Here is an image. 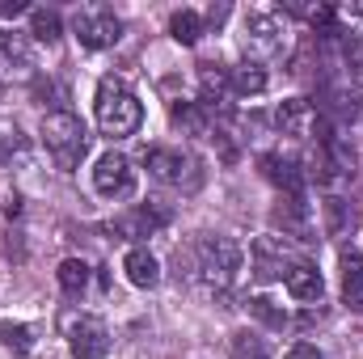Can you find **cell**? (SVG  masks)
<instances>
[{"label": "cell", "instance_id": "6da1fadb", "mask_svg": "<svg viewBox=\"0 0 363 359\" xmlns=\"http://www.w3.org/2000/svg\"><path fill=\"white\" fill-rule=\"evenodd\" d=\"M93 110H97V127H101V136H110V140H127V136H135L140 123H144V106H140V97L127 89L118 77H106V81L97 85V101H93Z\"/></svg>", "mask_w": 363, "mask_h": 359}, {"label": "cell", "instance_id": "7a4b0ae2", "mask_svg": "<svg viewBox=\"0 0 363 359\" xmlns=\"http://www.w3.org/2000/svg\"><path fill=\"white\" fill-rule=\"evenodd\" d=\"M245 267V250L233 237H203L194 245V275L211 287V292H228L237 283V275Z\"/></svg>", "mask_w": 363, "mask_h": 359}, {"label": "cell", "instance_id": "3957f363", "mask_svg": "<svg viewBox=\"0 0 363 359\" xmlns=\"http://www.w3.org/2000/svg\"><path fill=\"white\" fill-rule=\"evenodd\" d=\"M43 144H47V153L55 157V165H60L64 174H72V170L81 165L85 148H89V131H85V123H81L77 114L55 110V114L43 118Z\"/></svg>", "mask_w": 363, "mask_h": 359}, {"label": "cell", "instance_id": "277c9868", "mask_svg": "<svg viewBox=\"0 0 363 359\" xmlns=\"http://www.w3.org/2000/svg\"><path fill=\"white\" fill-rule=\"evenodd\" d=\"M241 51L250 60H267V55L283 51V21H279V13H267V9L245 13V21H241Z\"/></svg>", "mask_w": 363, "mask_h": 359}, {"label": "cell", "instance_id": "5b68a950", "mask_svg": "<svg viewBox=\"0 0 363 359\" xmlns=\"http://www.w3.org/2000/svg\"><path fill=\"white\" fill-rule=\"evenodd\" d=\"M72 34L81 38V47L101 51V47H114L123 38V21L106 4H85V9L72 13Z\"/></svg>", "mask_w": 363, "mask_h": 359}, {"label": "cell", "instance_id": "8992f818", "mask_svg": "<svg viewBox=\"0 0 363 359\" xmlns=\"http://www.w3.org/2000/svg\"><path fill=\"white\" fill-rule=\"evenodd\" d=\"M144 165H148V174H152L157 182L186 186V190L199 186V161L186 157V153H178V148H161V144H152V148H144Z\"/></svg>", "mask_w": 363, "mask_h": 359}, {"label": "cell", "instance_id": "52a82bcc", "mask_svg": "<svg viewBox=\"0 0 363 359\" xmlns=\"http://www.w3.org/2000/svg\"><path fill=\"white\" fill-rule=\"evenodd\" d=\"M279 127H283V136H296V140H317V144H325L330 140V127H325V118L317 114V106L313 101H304V97H287L283 106H279Z\"/></svg>", "mask_w": 363, "mask_h": 359}, {"label": "cell", "instance_id": "ba28073f", "mask_svg": "<svg viewBox=\"0 0 363 359\" xmlns=\"http://www.w3.org/2000/svg\"><path fill=\"white\" fill-rule=\"evenodd\" d=\"M93 190L101 199H131L135 194V170L118 153H101L93 165Z\"/></svg>", "mask_w": 363, "mask_h": 359}, {"label": "cell", "instance_id": "9c48e42d", "mask_svg": "<svg viewBox=\"0 0 363 359\" xmlns=\"http://www.w3.org/2000/svg\"><path fill=\"white\" fill-rule=\"evenodd\" d=\"M68 351L77 359H106L110 355V330L101 317H72L68 321Z\"/></svg>", "mask_w": 363, "mask_h": 359}, {"label": "cell", "instance_id": "30bf717a", "mask_svg": "<svg viewBox=\"0 0 363 359\" xmlns=\"http://www.w3.org/2000/svg\"><path fill=\"white\" fill-rule=\"evenodd\" d=\"M296 263L300 258L291 254V245L283 237H258L254 241V275L258 279H279V275H287Z\"/></svg>", "mask_w": 363, "mask_h": 359}, {"label": "cell", "instance_id": "8fae6325", "mask_svg": "<svg viewBox=\"0 0 363 359\" xmlns=\"http://www.w3.org/2000/svg\"><path fill=\"white\" fill-rule=\"evenodd\" d=\"M34 72V51L21 34H0V81L13 85V81H26Z\"/></svg>", "mask_w": 363, "mask_h": 359}, {"label": "cell", "instance_id": "7c38bea8", "mask_svg": "<svg viewBox=\"0 0 363 359\" xmlns=\"http://www.w3.org/2000/svg\"><path fill=\"white\" fill-rule=\"evenodd\" d=\"M161 224H165V211H152V207H135V211L118 216V220L110 224V233H118V237H152Z\"/></svg>", "mask_w": 363, "mask_h": 359}, {"label": "cell", "instance_id": "4fadbf2b", "mask_svg": "<svg viewBox=\"0 0 363 359\" xmlns=\"http://www.w3.org/2000/svg\"><path fill=\"white\" fill-rule=\"evenodd\" d=\"M287 279V292L296 296V300H321L325 296V283H321V270L308 267V263H296V267L283 275Z\"/></svg>", "mask_w": 363, "mask_h": 359}, {"label": "cell", "instance_id": "5bb4252c", "mask_svg": "<svg viewBox=\"0 0 363 359\" xmlns=\"http://www.w3.org/2000/svg\"><path fill=\"white\" fill-rule=\"evenodd\" d=\"M262 174H267L279 190H287L291 199H300V170H296L291 157H283V153H267V157H262Z\"/></svg>", "mask_w": 363, "mask_h": 359}, {"label": "cell", "instance_id": "9a60e30c", "mask_svg": "<svg viewBox=\"0 0 363 359\" xmlns=\"http://www.w3.org/2000/svg\"><path fill=\"white\" fill-rule=\"evenodd\" d=\"M123 270H127V279H131L135 287H157V283H161V263H157L148 250H127Z\"/></svg>", "mask_w": 363, "mask_h": 359}, {"label": "cell", "instance_id": "2e32d148", "mask_svg": "<svg viewBox=\"0 0 363 359\" xmlns=\"http://www.w3.org/2000/svg\"><path fill=\"white\" fill-rule=\"evenodd\" d=\"M0 351L9 359H26L34 351V330L21 321H0Z\"/></svg>", "mask_w": 363, "mask_h": 359}, {"label": "cell", "instance_id": "e0dca14e", "mask_svg": "<svg viewBox=\"0 0 363 359\" xmlns=\"http://www.w3.org/2000/svg\"><path fill=\"white\" fill-rule=\"evenodd\" d=\"M228 85H233V93H241V97H258V93H267V72L258 64H241V68L228 72Z\"/></svg>", "mask_w": 363, "mask_h": 359}, {"label": "cell", "instance_id": "ac0fdd59", "mask_svg": "<svg viewBox=\"0 0 363 359\" xmlns=\"http://www.w3.org/2000/svg\"><path fill=\"white\" fill-rule=\"evenodd\" d=\"M250 317H258L267 330H283L287 326V309L274 296H250Z\"/></svg>", "mask_w": 363, "mask_h": 359}, {"label": "cell", "instance_id": "d6986e66", "mask_svg": "<svg viewBox=\"0 0 363 359\" xmlns=\"http://www.w3.org/2000/svg\"><path fill=\"white\" fill-rule=\"evenodd\" d=\"M174 127H182L186 136H207V114L199 101H178L174 106Z\"/></svg>", "mask_w": 363, "mask_h": 359}, {"label": "cell", "instance_id": "ffe728a7", "mask_svg": "<svg viewBox=\"0 0 363 359\" xmlns=\"http://www.w3.org/2000/svg\"><path fill=\"white\" fill-rule=\"evenodd\" d=\"M55 275H60V287H64L68 296H81V292L89 287V267H85L81 258H64Z\"/></svg>", "mask_w": 363, "mask_h": 359}, {"label": "cell", "instance_id": "44dd1931", "mask_svg": "<svg viewBox=\"0 0 363 359\" xmlns=\"http://www.w3.org/2000/svg\"><path fill=\"white\" fill-rule=\"evenodd\" d=\"M30 34L38 43H60V13L55 9H30Z\"/></svg>", "mask_w": 363, "mask_h": 359}, {"label": "cell", "instance_id": "7402d4cb", "mask_svg": "<svg viewBox=\"0 0 363 359\" xmlns=\"http://www.w3.org/2000/svg\"><path fill=\"white\" fill-rule=\"evenodd\" d=\"M169 34L178 38L182 47H194L199 43V34H203V21H199V13H190V9H182L169 17Z\"/></svg>", "mask_w": 363, "mask_h": 359}, {"label": "cell", "instance_id": "603a6c76", "mask_svg": "<svg viewBox=\"0 0 363 359\" xmlns=\"http://www.w3.org/2000/svg\"><path fill=\"white\" fill-rule=\"evenodd\" d=\"M342 296H347V304L363 313V263H347L342 267Z\"/></svg>", "mask_w": 363, "mask_h": 359}, {"label": "cell", "instance_id": "cb8c5ba5", "mask_svg": "<svg viewBox=\"0 0 363 359\" xmlns=\"http://www.w3.org/2000/svg\"><path fill=\"white\" fill-rule=\"evenodd\" d=\"M342 51H347V64L355 68V77H363V38L347 34V38H342Z\"/></svg>", "mask_w": 363, "mask_h": 359}, {"label": "cell", "instance_id": "d4e9b609", "mask_svg": "<svg viewBox=\"0 0 363 359\" xmlns=\"http://www.w3.org/2000/svg\"><path fill=\"white\" fill-rule=\"evenodd\" d=\"M283 359H325V355H321L317 347H308V343H296V347H291Z\"/></svg>", "mask_w": 363, "mask_h": 359}, {"label": "cell", "instance_id": "484cf974", "mask_svg": "<svg viewBox=\"0 0 363 359\" xmlns=\"http://www.w3.org/2000/svg\"><path fill=\"white\" fill-rule=\"evenodd\" d=\"M17 13H26L21 0H0V17H17Z\"/></svg>", "mask_w": 363, "mask_h": 359}, {"label": "cell", "instance_id": "4316f807", "mask_svg": "<svg viewBox=\"0 0 363 359\" xmlns=\"http://www.w3.org/2000/svg\"><path fill=\"white\" fill-rule=\"evenodd\" d=\"M207 17H211V21H216V26H220V21H224V17H228V4H211V13H207Z\"/></svg>", "mask_w": 363, "mask_h": 359}, {"label": "cell", "instance_id": "83f0119b", "mask_svg": "<svg viewBox=\"0 0 363 359\" xmlns=\"http://www.w3.org/2000/svg\"><path fill=\"white\" fill-rule=\"evenodd\" d=\"M355 13H359V17H363V4H355Z\"/></svg>", "mask_w": 363, "mask_h": 359}, {"label": "cell", "instance_id": "f1b7e54d", "mask_svg": "<svg viewBox=\"0 0 363 359\" xmlns=\"http://www.w3.org/2000/svg\"><path fill=\"white\" fill-rule=\"evenodd\" d=\"M254 359H262V355H254Z\"/></svg>", "mask_w": 363, "mask_h": 359}]
</instances>
